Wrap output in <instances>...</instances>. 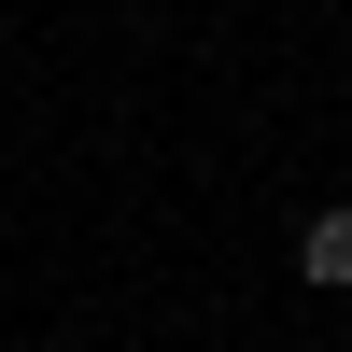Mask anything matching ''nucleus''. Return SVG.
Returning a JSON list of instances; mask_svg holds the SVG:
<instances>
[{
	"label": "nucleus",
	"mask_w": 352,
	"mask_h": 352,
	"mask_svg": "<svg viewBox=\"0 0 352 352\" xmlns=\"http://www.w3.org/2000/svg\"><path fill=\"white\" fill-rule=\"evenodd\" d=\"M296 282L352 296V197H338V212H310V240H296Z\"/></svg>",
	"instance_id": "nucleus-1"
}]
</instances>
